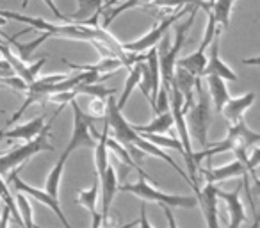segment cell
Wrapping results in <instances>:
<instances>
[{"label": "cell", "mask_w": 260, "mask_h": 228, "mask_svg": "<svg viewBox=\"0 0 260 228\" xmlns=\"http://www.w3.org/2000/svg\"><path fill=\"white\" fill-rule=\"evenodd\" d=\"M15 75V72H13V68L9 66V62L6 61V59L0 57V79H4V77H13Z\"/></svg>", "instance_id": "34"}, {"label": "cell", "mask_w": 260, "mask_h": 228, "mask_svg": "<svg viewBox=\"0 0 260 228\" xmlns=\"http://www.w3.org/2000/svg\"><path fill=\"white\" fill-rule=\"evenodd\" d=\"M160 209H162V210H164V214H166V219H168V224H170V228H178L177 219H175V214L171 212V207L160 205Z\"/></svg>", "instance_id": "36"}, {"label": "cell", "mask_w": 260, "mask_h": 228, "mask_svg": "<svg viewBox=\"0 0 260 228\" xmlns=\"http://www.w3.org/2000/svg\"><path fill=\"white\" fill-rule=\"evenodd\" d=\"M150 2H152V0H123L121 4L116 6L114 9H111V11L107 13V16H105V20H104V29L111 25L112 20L118 18L121 13L128 11V9H134V8H146Z\"/></svg>", "instance_id": "27"}, {"label": "cell", "mask_w": 260, "mask_h": 228, "mask_svg": "<svg viewBox=\"0 0 260 228\" xmlns=\"http://www.w3.org/2000/svg\"><path fill=\"white\" fill-rule=\"evenodd\" d=\"M141 87V93L146 96V100H152V79H150V72H148V66L146 62H141V79H139V86Z\"/></svg>", "instance_id": "30"}, {"label": "cell", "mask_w": 260, "mask_h": 228, "mask_svg": "<svg viewBox=\"0 0 260 228\" xmlns=\"http://www.w3.org/2000/svg\"><path fill=\"white\" fill-rule=\"evenodd\" d=\"M118 192V178L112 166H107L105 173L98 178V200L102 202V216L104 219H109V210H111L114 194Z\"/></svg>", "instance_id": "14"}, {"label": "cell", "mask_w": 260, "mask_h": 228, "mask_svg": "<svg viewBox=\"0 0 260 228\" xmlns=\"http://www.w3.org/2000/svg\"><path fill=\"white\" fill-rule=\"evenodd\" d=\"M0 114H6V111H2V109H0Z\"/></svg>", "instance_id": "43"}, {"label": "cell", "mask_w": 260, "mask_h": 228, "mask_svg": "<svg viewBox=\"0 0 260 228\" xmlns=\"http://www.w3.org/2000/svg\"><path fill=\"white\" fill-rule=\"evenodd\" d=\"M207 79V86H209V93H210V102L214 104V111L221 112L223 105L228 102L230 98V93L226 89V82H224L221 77L216 75H209L205 77Z\"/></svg>", "instance_id": "18"}, {"label": "cell", "mask_w": 260, "mask_h": 228, "mask_svg": "<svg viewBox=\"0 0 260 228\" xmlns=\"http://www.w3.org/2000/svg\"><path fill=\"white\" fill-rule=\"evenodd\" d=\"M48 38H52L50 34H41L40 38H36V40H32V41H27V43H18V41H16V38H8V36H4V40H8L9 43H11L13 54H15L20 61H22V62H30V61H32L34 52H36L38 48H40V45L45 43Z\"/></svg>", "instance_id": "17"}, {"label": "cell", "mask_w": 260, "mask_h": 228, "mask_svg": "<svg viewBox=\"0 0 260 228\" xmlns=\"http://www.w3.org/2000/svg\"><path fill=\"white\" fill-rule=\"evenodd\" d=\"M153 182V178L150 175H139V180L136 184H125L119 185L118 184V191L123 192H130V194L138 196L143 202H155L157 205H168V207H182V209H191V207H196L198 202H196V196H182V194H168V192H162L159 189H155L153 185L148 184Z\"/></svg>", "instance_id": "2"}, {"label": "cell", "mask_w": 260, "mask_h": 228, "mask_svg": "<svg viewBox=\"0 0 260 228\" xmlns=\"http://www.w3.org/2000/svg\"><path fill=\"white\" fill-rule=\"evenodd\" d=\"M251 228H258V216H256V214H255V223H253Z\"/></svg>", "instance_id": "40"}, {"label": "cell", "mask_w": 260, "mask_h": 228, "mask_svg": "<svg viewBox=\"0 0 260 228\" xmlns=\"http://www.w3.org/2000/svg\"><path fill=\"white\" fill-rule=\"evenodd\" d=\"M200 171H202L200 175H202V178H203V184H216V182H223V180L235 178V177L249 178L246 164L237 159H235L234 162L226 164V166H221V168H210V160H209V168H205V170L202 168Z\"/></svg>", "instance_id": "13"}, {"label": "cell", "mask_w": 260, "mask_h": 228, "mask_svg": "<svg viewBox=\"0 0 260 228\" xmlns=\"http://www.w3.org/2000/svg\"><path fill=\"white\" fill-rule=\"evenodd\" d=\"M244 182H239L237 187L234 189L232 192L223 191V189L216 187V194L219 200H223L226 203L228 209V226L226 228H241V224L246 221V209L241 202V189Z\"/></svg>", "instance_id": "12"}, {"label": "cell", "mask_w": 260, "mask_h": 228, "mask_svg": "<svg viewBox=\"0 0 260 228\" xmlns=\"http://www.w3.org/2000/svg\"><path fill=\"white\" fill-rule=\"evenodd\" d=\"M68 153L62 152L59 160L55 162V166L52 168V171L48 173L47 182H45V191L52 196V198L59 200V187H61V177H62V171H64L66 166V160H68Z\"/></svg>", "instance_id": "21"}, {"label": "cell", "mask_w": 260, "mask_h": 228, "mask_svg": "<svg viewBox=\"0 0 260 228\" xmlns=\"http://www.w3.org/2000/svg\"><path fill=\"white\" fill-rule=\"evenodd\" d=\"M18 171H20V170H18ZM18 171H13V173L9 175V178H8V180L13 184V187H15L18 192H23V194H25V196H32L34 200H38V202H40V203H43V205H47L48 209L54 210V214L59 217V219H61V223L64 224V228H72V224H70V221L66 219L64 212H62L61 205H59V200L52 198V196L48 194L47 191H43V189H38V187H34V185H29V184H27V182H23L22 178L18 177Z\"/></svg>", "instance_id": "8"}, {"label": "cell", "mask_w": 260, "mask_h": 228, "mask_svg": "<svg viewBox=\"0 0 260 228\" xmlns=\"http://www.w3.org/2000/svg\"><path fill=\"white\" fill-rule=\"evenodd\" d=\"M45 128V114L32 118L23 125H16L15 128H6L4 139H23V141H32L36 136L41 134Z\"/></svg>", "instance_id": "16"}, {"label": "cell", "mask_w": 260, "mask_h": 228, "mask_svg": "<svg viewBox=\"0 0 260 228\" xmlns=\"http://www.w3.org/2000/svg\"><path fill=\"white\" fill-rule=\"evenodd\" d=\"M136 224H138V221H132V223H126V224H123V226H112V228H134Z\"/></svg>", "instance_id": "38"}, {"label": "cell", "mask_w": 260, "mask_h": 228, "mask_svg": "<svg viewBox=\"0 0 260 228\" xmlns=\"http://www.w3.org/2000/svg\"><path fill=\"white\" fill-rule=\"evenodd\" d=\"M145 61V59H143ZM143 61H138L132 68L128 70V77H126L125 80V87H123V93L121 96H119V100H116V105H118V109H123L126 104V100L130 98V94H132V91L136 89V87L139 86V79H141V62Z\"/></svg>", "instance_id": "24"}, {"label": "cell", "mask_w": 260, "mask_h": 228, "mask_svg": "<svg viewBox=\"0 0 260 228\" xmlns=\"http://www.w3.org/2000/svg\"><path fill=\"white\" fill-rule=\"evenodd\" d=\"M171 127H173V118H171L170 111L157 114L155 120L150 121L148 125H132V128H134L138 134H159V136H162L164 132L171 131Z\"/></svg>", "instance_id": "19"}, {"label": "cell", "mask_w": 260, "mask_h": 228, "mask_svg": "<svg viewBox=\"0 0 260 228\" xmlns=\"http://www.w3.org/2000/svg\"><path fill=\"white\" fill-rule=\"evenodd\" d=\"M73 93L75 94H89L93 98H98V100H107L109 96L116 93L114 87H107L102 84H79V86L73 87Z\"/></svg>", "instance_id": "25"}, {"label": "cell", "mask_w": 260, "mask_h": 228, "mask_svg": "<svg viewBox=\"0 0 260 228\" xmlns=\"http://www.w3.org/2000/svg\"><path fill=\"white\" fill-rule=\"evenodd\" d=\"M52 121H48V123L45 125L41 134L36 136L32 141H27L25 145L18 146V148L4 153V155H0V175L15 170L16 166H25L27 160L32 159V157L38 155L40 152H52V150H54V146L48 143V138H50V131H48V128L52 127Z\"/></svg>", "instance_id": "5"}, {"label": "cell", "mask_w": 260, "mask_h": 228, "mask_svg": "<svg viewBox=\"0 0 260 228\" xmlns=\"http://www.w3.org/2000/svg\"><path fill=\"white\" fill-rule=\"evenodd\" d=\"M9 217H11V214H9V210L4 207V214L0 216V228H9Z\"/></svg>", "instance_id": "37"}, {"label": "cell", "mask_w": 260, "mask_h": 228, "mask_svg": "<svg viewBox=\"0 0 260 228\" xmlns=\"http://www.w3.org/2000/svg\"><path fill=\"white\" fill-rule=\"evenodd\" d=\"M138 226L139 228H153L152 224H150L148 217H146V207L141 205V210H139V221H138Z\"/></svg>", "instance_id": "35"}, {"label": "cell", "mask_w": 260, "mask_h": 228, "mask_svg": "<svg viewBox=\"0 0 260 228\" xmlns=\"http://www.w3.org/2000/svg\"><path fill=\"white\" fill-rule=\"evenodd\" d=\"M34 228H41V226H36V224H34Z\"/></svg>", "instance_id": "44"}, {"label": "cell", "mask_w": 260, "mask_h": 228, "mask_svg": "<svg viewBox=\"0 0 260 228\" xmlns=\"http://www.w3.org/2000/svg\"><path fill=\"white\" fill-rule=\"evenodd\" d=\"M119 0H109V2H105L104 4V9H107V8H111V6H114V4H118Z\"/></svg>", "instance_id": "39"}, {"label": "cell", "mask_w": 260, "mask_h": 228, "mask_svg": "<svg viewBox=\"0 0 260 228\" xmlns=\"http://www.w3.org/2000/svg\"><path fill=\"white\" fill-rule=\"evenodd\" d=\"M219 36H221V30L214 36V40L210 41L209 45V50H207V62H205V68L202 72V79L203 77H209V75H216L221 77L223 80H232L235 82L237 80V75L234 73V70L228 68L219 57Z\"/></svg>", "instance_id": "11"}, {"label": "cell", "mask_w": 260, "mask_h": 228, "mask_svg": "<svg viewBox=\"0 0 260 228\" xmlns=\"http://www.w3.org/2000/svg\"><path fill=\"white\" fill-rule=\"evenodd\" d=\"M234 4H235V0H212L210 4H207L210 9V15H212L214 22H216V25H221L223 29H228Z\"/></svg>", "instance_id": "22"}, {"label": "cell", "mask_w": 260, "mask_h": 228, "mask_svg": "<svg viewBox=\"0 0 260 228\" xmlns=\"http://www.w3.org/2000/svg\"><path fill=\"white\" fill-rule=\"evenodd\" d=\"M196 202H198L200 209L205 217L207 228H221L219 226V209H217V194H216V185L214 184H203L194 191Z\"/></svg>", "instance_id": "10"}, {"label": "cell", "mask_w": 260, "mask_h": 228, "mask_svg": "<svg viewBox=\"0 0 260 228\" xmlns=\"http://www.w3.org/2000/svg\"><path fill=\"white\" fill-rule=\"evenodd\" d=\"M196 4H198V2H196ZM192 6L194 4H189V6H185L182 11H178L177 9V11H173L171 15L160 16V20L152 27V29H150V32H146L145 36L139 38L138 41H132V43H121V48L125 52H128V54H141V52H146V50H150V48H153L160 40H162L164 34H168V30L171 29V25H173V23L177 22L184 13L191 11Z\"/></svg>", "instance_id": "6"}, {"label": "cell", "mask_w": 260, "mask_h": 228, "mask_svg": "<svg viewBox=\"0 0 260 228\" xmlns=\"http://www.w3.org/2000/svg\"><path fill=\"white\" fill-rule=\"evenodd\" d=\"M70 107L73 111V132L72 138H70L68 145L64 148V153L75 152L80 146H86V148H94L96 145V138L91 134V128H94V118L86 114V112L80 109V105L77 104V100H70Z\"/></svg>", "instance_id": "7"}, {"label": "cell", "mask_w": 260, "mask_h": 228, "mask_svg": "<svg viewBox=\"0 0 260 228\" xmlns=\"http://www.w3.org/2000/svg\"><path fill=\"white\" fill-rule=\"evenodd\" d=\"M105 105H107V100H94L89 102V116L96 118V116H104L105 114Z\"/></svg>", "instance_id": "32"}, {"label": "cell", "mask_w": 260, "mask_h": 228, "mask_svg": "<svg viewBox=\"0 0 260 228\" xmlns=\"http://www.w3.org/2000/svg\"><path fill=\"white\" fill-rule=\"evenodd\" d=\"M79 2V9L73 15L72 23H79V25H84L87 20H91L93 16L102 15L104 11V0H77Z\"/></svg>", "instance_id": "20"}, {"label": "cell", "mask_w": 260, "mask_h": 228, "mask_svg": "<svg viewBox=\"0 0 260 228\" xmlns=\"http://www.w3.org/2000/svg\"><path fill=\"white\" fill-rule=\"evenodd\" d=\"M16 207H18V212H20V217H22L23 221V228H34V212H32V205L29 203V200H27V196L23 194V192H18V196H16Z\"/></svg>", "instance_id": "28"}, {"label": "cell", "mask_w": 260, "mask_h": 228, "mask_svg": "<svg viewBox=\"0 0 260 228\" xmlns=\"http://www.w3.org/2000/svg\"><path fill=\"white\" fill-rule=\"evenodd\" d=\"M139 136H143L145 139H148L150 143H153V145L159 146V148H171V150H177L178 153H182V155L185 157L184 148H182V145H180V141H178V139L164 138V136H159V134H139Z\"/></svg>", "instance_id": "29"}, {"label": "cell", "mask_w": 260, "mask_h": 228, "mask_svg": "<svg viewBox=\"0 0 260 228\" xmlns=\"http://www.w3.org/2000/svg\"><path fill=\"white\" fill-rule=\"evenodd\" d=\"M194 94H196V100L187 109L189 114H185V123H187V131H191L194 141L202 148H207L209 146V143H207V132H209V125L210 120H212V114H210L212 111H210L209 94L202 87V79H196Z\"/></svg>", "instance_id": "4"}, {"label": "cell", "mask_w": 260, "mask_h": 228, "mask_svg": "<svg viewBox=\"0 0 260 228\" xmlns=\"http://www.w3.org/2000/svg\"><path fill=\"white\" fill-rule=\"evenodd\" d=\"M260 141V136L256 132H253L251 128L246 125L244 120L237 121V123L230 125L228 127V134L223 141H219L217 145L207 146L202 152H194L192 153V160L194 164L202 162L203 157H214L216 153H224V152H234L235 148H244L248 150L249 146H255Z\"/></svg>", "instance_id": "3"}, {"label": "cell", "mask_w": 260, "mask_h": 228, "mask_svg": "<svg viewBox=\"0 0 260 228\" xmlns=\"http://www.w3.org/2000/svg\"><path fill=\"white\" fill-rule=\"evenodd\" d=\"M0 55H2V59H6V61L9 62V66L13 68V72H15L16 77H20V79L23 80V82L29 86V84H32L34 80L38 79V75H40L41 68L45 66V62H47V57L48 55H43V57L40 59V61L32 62V64H27V62H22L18 57H16L15 54H13V50L8 47V45H0Z\"/></svg>", "instance_id": "9"}, {"label": "cell", "mask_w": 260, "mask_h": 228, "mask_svg": "<svg viewBox=\"0 0 260 228\" xmlns=\"http://www.w3.org/2000/svg\"><path fill=\"white\" fill-rule=\"evenodd\" d=\"M0 84H6V86L13 87V89H16V91H27V87H29L22 79H20V77H16V75L0 79Z\"/></svg>", "instance_id": "31"}, {"label": "cell", "mask_w": 260, "mask_h": 228, "mask_svg": "<svg viewBox=\"0 0 260 228\" xmlns=\"http://www.w3.org/2000/svg\"><path fill=\"white\" fill-rule=\"evenodd\" d=\"M77 202L82 207L89 210V214L96 212V203H98V177L94 175V182L89 189L86 191H77Z\"/></svg>", "instance_id": "26"}, {"label": "cell", "mask_w": 260, "mask_h": 228, "mask_svg": "<svg viewBox=\"0 0 260 228\" xmlns=\"http://www.w3.org/2000/svg\"><path fill=\"white\" fill-rule=\"evenodd\" d=\"M62 62H64L66 66H70L72 70L96 72V73H102V75H104V72H114V70H118L119 66H121L119 59H116V57H102V61L96 62V64H75V62H70V61H66V59H62Z\"/></svg>", "instance_id": "23"}, {"label": "cell", "mask_w": 260, "mask_h": 228, "mask_svg": "<svg viewBox=\"0 0 260 228\" xmlns=\"http://www.w3.org/2000/svg\"><path fill=\"white\" fill-rule=\"evenodd\" d=\"M253 102H255V93H251V91L246 93V94H242V96H239V98L230 96L226 104L223 105L221 112H223V116L230 121V125H234V123H237V121L242 120L244 112L251 107Z\"/></svg>", "instance_id": "15"}, {"label": "cell", "mask_w": 260, "mask_h": 228, "mask_svg": "<svg viewBox=\"0 0 260 228\" xmlns=\"http://www.w3.org/2000/svg\"><path fill=\"white\" fill-rule=\"evenodd\" d=\"M0 25H6V18H0ZM4 43V41H2V38H0V45Z\"/></svg>", "instance_id": "42"}, {"label": "cell", "mask_w": 260, "mask_h": 228, "mask_svg": "<svg viewBox=\"0 0 260 228\" xmlns=\"http://www.w3.org/2000/svg\"><path fill=\"white\" fill-rule=\"evenodd\" d=\"M198 9H200V2L192 6V9L189 11V18L185 20L182 25H178L177 29H175V38H173L175 43H171L170 34H164L162 40L155 45L157 59H159V70H160V87H164V89H168L171 80H173L178 54H180L182 47H184L185 38H187V32H189V29H191L192 22H194Z\"/></svg>", "instance_id": "1"}, {"label": "cell", "mask_w": 260, "mask_h": 228, "mask_svg": "<svg viewBox=\"0 0 260 228\" xmlns=\"http://www.w3.org/2000/svg\"><path fill=\"white\" fill-rule=\"evenodd\" d=\"M43 2H45V4H47V8L50 9V11H52V15H54L55 18L62 20V22H66V23H72V20H70L68 16H64L61 11H59V8H57V6H55V2H54V0H43Z\"/></svg>", "instance_id": "33"}, {"label": "cell", "mask_w": 260, "mask_h": 228, "mask_svg": "<svg viewBox=\"0 0 260 228\" xmlns=\"http://www.w3.org/2000/svg\"><path fill=\"white\" fill-rule=\"evenodd\" d=\"M4 132H6V127H2V128H0V141L4 139Z\"/></svg>", "instance_id": "41"}]
</instances>
